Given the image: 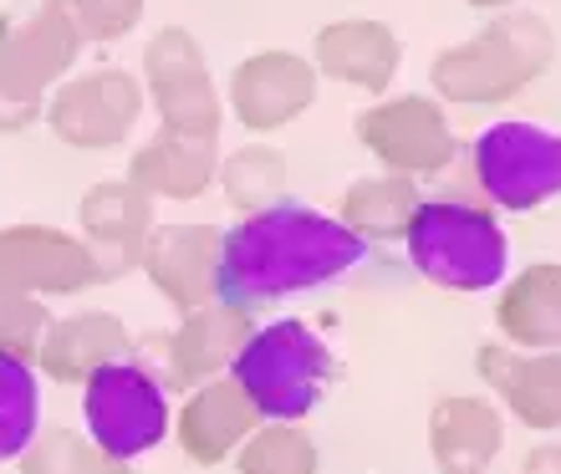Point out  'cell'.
Listing matches in <instances>:
<instances>
[{
	"label": "cell",
	"instance_id": "1",
	"mask_svg": "<svg viewBox=\"0 0 561 474\" xmlns=\"http://www.w3.org/2000/svg\"><path fill=\"white\" fill-rule=\"evenodd\" d=\"M368 245L342 220L307 205H271L240 215L236 230L220 235V270H215V301L225 307H266V301L317 291L342 281L363 266Z\"/></svg>",
	"mask_w": 561,
	"mask_h": 474
},
{
	"label": "cell",
	"instance_id": "2",
	"mask_svg": "<svg viewBox=\"0 0 561 474\" xmlns=\"http://www.w3.org/2000/svg\"><path fill=\"white\" fill-rule=\"evenodd\" d=\"M551 61H557V31H551L547 15L501 11L490 26L474 31L470 42L444 46L428 67V82L444 103L495 107L531 88Z\"/></svg>",
	"mask_w": 561,
	"mask_h": 474
},
{
	"label": "cell",
	"instance_id": "3",
	"mask_svg": "<svg viewBox=\"0 0 561 474\" xmlns=\"http://www.w3.org/2000/svg\"><path fill=\"white\" fill-rule=\"evenodd\" d=\"M403 245L424 281H434L439 291H459V297L501 286L505 266H511V240H505L495 209L455 199V194L419 199L414 220L403 230Z\"/></svg>",
	"mask_w": 561,
	"mask_h": 474
},
{
	"label": "cell",
	"instance_id": "4",
	"mask_svg": "<svg viewBox=\"0 0 561 474\" xmlns=\"http://www.w3.org/2000/svg\"><path fill=\"white\" fill-rule=\"evenodd\" d=\"M230 378L251 408L271 424H301V418L327 398V388L337 378V362L327 352V342L307 322H271L255 326L251 342L230 362Z\"/></svg>",
	"mask_w": 561,
	"mask_h": 474
},
{
	"label": "cell",
	"instance_id": "5",
	"mask_svg": "<svg viewBox=\"0 0 561 474\" xmlns=\"http://www.w3.org/2000/svg\"><path fill=\"white\" fill-rule=\"evenodd\" d=\"M255 316L225 301H209L199 312H190L174 332H148L128 347V362L153 378L163 393H190V388L225 378L230 362L240 357V347L251 342Z\"/></svg>",
	"mask_w": 561,
	"mask_h": 474
},
{
	"label": "cell",
	"instance_id": "6",
	"mask_svg": "<svg viewBox=\"0 0 561 474\" xmlns=\"http://www.w3.org/2000/svg\"><path fill=\"white\" fill-rule=\"evenodd\" d=\"M474 184L495 209L531 215L561 199V134L536 123H495L474 138Z\"/></svg>",
	"mask_w": 561,
	"mask_h": 474
},
{
	"label": "cell",
	"instance_id": "7",
	"mask_svg": "<svg viewBox=\"0 0 561 474\" xmlns=\"http://www.w3.org/2000/svg\"><path fill=\"white\" fill-rule=\"evenodd\" d=\"M82 418L92 444L113 460L134 464L138 454L163 444L169 433V393L138 362H107L82 383Z\"/></svg>",
	"mask_w": 561,
	"mask_h": 474
},
{
	"label": "cell",
	"instance_id": "8",
	"mask_svg": "<svg viewBox=\"0 0 561 474\" xmlns=\"http://www.w3.org/2000/svg\"><path fill=\"white\" fill-rule=\"evenodd\" d=\"M144 97L159 113V128L184 138H220L225 103L215 92L209 61L184 26H163L144 46Z\"/></svg>",
	"mask_w": 561,
	"mask_h": 474
},
{
	"label": "cell",
	"instance_id": "9",
	"mask_svg": "<svg viewBox=\"0 0 561 474\" xmlns=\"http://www.w3.org/2000/svg\"><path fill=\"white\" fill-rule=\"evenodd\" d=\"M82 42L57 11H36L0 26V134H21L42 118L46 88L77 61Z\"/></svg>",
	"mask_w": 561,
	"mask_h": 474
},
{
	"label": "cell",
	"instance_id": "10",
	"mask_svg": "<svg viewBox=\"0 0 561 474\" xmlns=\"http://www.w3.org/2000/svg\"><path fill=\"white\" fill-rule=\"evenodd\" d=\"M357 143L378 163H388V174L419 178V174H444L459 153V138L444 118V107L434 97L403 92L388 103H373L357 113Z\"/></svg>",
	"mask_w": 561,
	"mask_h": 474
},
{
	"label": "cell",
	"instance_id": "11",
	"mask_svg": "<svg viewBox=\"0 0 561 474\" xmlns=\"http://www.w3.org/2000/svg\"><path fill=\"white\" fill-rule=\"evenodd\" d=\"M144 82L123 67H98L72 82H61L51 92V103L42 107V118L51 123V134L67 149H118L123 138L134 134L138 113H144Z\"/></svg>",
	"mask_w": 561,
	"mask_h": 474
},
{
	"label": "cell",
	"instance_id": "12",
	"mask_svg": "<svg viewBox=\"0 0 561 474\" xmlns=\"http://www.w3.org/2000/svg\"><path fill=\"white\" fill-rule=\"evenodd\" d=\"M98 286L82 235L51 230V224H5L0 230V291L21 297H77Z\"/></svg>",
	"mask_w": 561,
	"mask_h": 474
},
{
	"label": "cell",
	"instance_id": "13",
	"mask_svg": "<svg viewBox=\"0 0 561 474\" xmlns=\"http://www.w3.org/2000/svg\"><path fill=\"white\" fill-rule=\"evenodd\" d=\"M77 224H82V245L98 266V281H118L144 261L148 230H153V199L134 189L128 178H103L82 194Z\"/></svg>",
	"mask_w": 561,
	"mask_h": 474
},
{
	"label": "cell",
	"instance_id": "14",
	"mask_svg": "<svg viewBox=\"0 0 561 474\" xmlns=\"http://www.w3.org/2000/svg\"><path fill=\"white\" fill-rule=\"evenodd\" d=\"M311 103H317V67L296 51H255L230 77V107L251 134H276Z\"/></svg>",
	"mask_w": 561,
	"mask_h": 474
},
{
	"label": "cell",
	"instance_id": "15",
	"mask_svg": "<svg viewBox=\"0 0 561 474\" xmlns=\"http://www.w3.org/2000/svg\"><path fill=\"white\" fill-rule=\"evenodd\" d=\"M138 270L174 312H199L215 301V270H220V230L215 224H153Z\"/></svg>",
	"mask_w": 561,
	"mask_h": 474
},
{
	"label": "cell",
	"instance_id": "16",
	"mask_svg": "<svg viewBox=\"0 0 561 474\" xmlns=\"http://www.w3.org/2000/svg\"><path fill=\"white\" fill-rule=\"evenodd\" d=\"M474 368L526 429H561V352H516V347L490 337L480 342Z\"/></svg>",
	"mask_w": 561,
	"mask_h": 474
},
{
	"label": "cell",
	"instance_id": "17",
	"mask_svg": "<svg viewBox=\"0 0 561 474\" xmlns=\"http://www.w3.org/2000/svg\"><path fill=\"white\" fill-rule=\"evenodd\" d=\"M261 429V414L251 408V398L240 393V383L225 372V378H209V383L190 388V398L179 408V449L190 454L194 464H215L236 460V449Z\"/></svg>",
	"mask_w": 561,
	"mask_h": 474
},
{
	"label": "cell",
	"instance_id": "18",
	"mask_svg": "<svg viewBox=\"0 0 561 474\" xmlns=\"http://www.w3.org/2000/svg\"><path fill=\"white\" fill-rule=\"evenodd\" d=\"M399 57L403 46L393 36L388 21H332V26L317 31L311 42V67L327 77H337L347 88H363V92H383L399 72Z\"/></svg>",
	"mask_w": 561,
	"mask_h": 474
},
{
	"label": "cell",
	"instance_id": "19",
	"mask_svg": "<svg viewBox=\"0 0 561 474\" xmlns=\"http://www.w3.org/2000/svg\"><path fill=\"white\" fill-rule=\"evenodd\" d=\"M505 444V418L490 398L449 393L428 414V449L439 474H485Z\"/></svg>",
	"mask_w": 561,
	"mask_h": 474
},
{
	"label": "cell",
	"instance_id": "20",
	"mask_svg": "<svg viewBox=\"0 0 561 474\" xmlns=\"http://www.w3.org/2000/svg\"><path fill=\"white\" fill-rule=\"evenodd\" d=\"M215 143L220 138H184V134L159 128L128 159V184L144 189L148 199H179V205H190V199H199L215 184V169H220Z\"/></svg>",
	"mask_w": 561,
	"mask_h": 474
},
{
	"label": "cell",
	"instance_id": "21",
	"mask_svg": "<svg viewBox=\"0 0 561 474\" xmlns=\"http://www.w3.org/2000/svg\"><path fill=\"white\" fill-rule=\"evenodd\" d=\"M134 347L128 326L113 312H82V316H61L46 326L42 347H36V368L51 383H88L98 368L123 362Z\"/></svg>",
	"mask_w": 561,
	"mask_h": 474
},
{
	"label": "cell",
	"instance_id": "22",
	"mask_svg": "<svg viewBox=\"0 0 561 474\" xmlns=\"http://www.w3.org/2000/svg\"><path fill=\"white\" fill-rule=\"evenodd\" d=\"M505 347H526V352H561V266L541 261L526 266L516 281L501 291L495 307Z\"/></svg>",
	"mask_w": 561,
	"mask_h": 474
},
{
	"label": "cell",
	"instance_id": "23",
	"mask_svg": "<svg viewBox=\"0 0 561 474\" xmlns=\"http://www.w3.org/2000/svg\"><path fill=\"white\" fill-rule=\"evenodd\" d=\"M414 209H419V184L414 178L368 174V178H353V184H347L337 220L347 224L363 245H368V240L388 245V240H403L409 220H414Z\"/></svg>",
	"mask_w": 561,
	"mask_h": 474
},
{
	"label": "cell",
	"instance_id": "24",
	"mask_svg": "<svg viewBox=\"0 0 561 474\" xmlns=\"http://www.w3.org/2000/svg\"><path fill=\"white\" fill-rule=\"evenodd\" d=\"M215 174H220L225 199L240 215H255V209L280 205V194H286V153L271 149V143H245L230 159H220Z\"/></svg>",
	"mask_w": 561,
	"mask_h": 474
},
{
	"label": "cell",
	"instance_id": "25",
	"mask_svg": "<svg viewBox=\"0 0 561 474\" xmlns=\"http://www.w3.org/2000/svg\"><path fill=\"white\" fill-rule=\"evenodd\" d=\"M240 474H317L322 454L301 424H261V429L236 449Z\"/></svg>",
	"mask_w": 561,
	"mask_h": 474
},
{
	"label": "cell",
	"instance_id": "26",
	"mask_svg": "<svg viewBox=\"0 0 561 474\" xmlns=\"http://www.w3.org/2000/svg\"><path fill=\"white\" fill-rule=\"evenodd\" d=\"M15 464L21 474H128V464L103 454L77 429H36V439L21 449Z\"/></svg>",
	"mask_w": 561,
	"mask_h": 474
},
{
	"label": "cell",
	"instance_id": "27",
	"mask_svg": "<svg viewBox=\"0 0 561 474\" xmlns=\"http://www.w3.org/2000/svg\"><path fill=\"white\" fill-rule=\"evenodd\" d=\"M42 429V393H36V372L31 362L0 357V464L21 460V449Z\"/></svg>",
	"mask_w": 561,
	"mask_h": 474
},
{
	"label": "cell",
	"instance_id": "28",
	"mask_svg": "<svg viewBox=\"0 0 561 474\" xmlns=\"http://www.w3.org/2000/svg\"><path fill=\"white\" fill-rule=\"evenodd\" d=\"M46 11H57L82 46L118 42L144 21V0H42Z\"/></svg>",
	"mask_w": 561,
	"mask_h": 474
},
{
	"label": "cell",
	"instance_id": "29",
	"mask_svg": "<svg viewBox=\"0 0 561 474\" xmlns=\"http://www.w3.org/2000/svg\"><path fill=\"white\" fill-rule=\"evenodd\" d=\"M51 312H46L36 297H21V291H0V357H15V362H36V347H42Z\"/></svg>",
	"mask_w": 561,
	"mask_h": 474
},
{
	"label": "cell",
	"instance_id": "30",
	"mask_svg": "<svg viewBox=\"0 0 561 474\" xmlns=\"http://www.w3.org/2000/svg\"><path fill=\"white\" fill-rule=\"evenodd\" d=\"M520 474H561V444H536V449H526V460H520Z\"/></svg>",
	"mask_w": 561,
	"mask_h": 474
},
{
	"label": "cell",
	"instance_id": "31",
	"mask_svg": "<svg viewBox=\"0 0 561 474\" xmlns=\"http://www.w3.org/2000/svg\"><path fill=\"white\" fill-rule=\"evenodd\" d=\"M465 5H474V11H505V5H516V0H465Z\"/></svg>",
	"mask_w": 561,
	"mask_h": 474
}]
</instances>
